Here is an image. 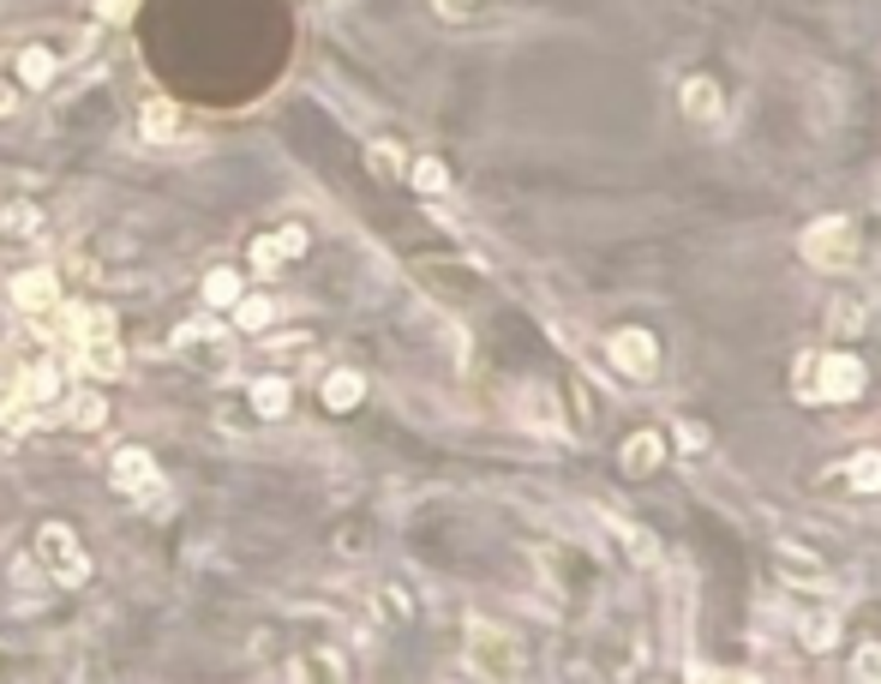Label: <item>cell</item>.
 I'll return each instance as SVG.
<instances>
[{
  "mask_svg": "<svg viewBox=\"0 0 881 684\" xmlns=\"http://www.w3.org/2000/svg\"><path fill=\"white\" fill-rule=\"evenodd\" d=\"M366 169H373V181H396V174H408V162L390 138H373V145H366Z\"/></svg>",
  "mask_w": 881,
  "mask_h": 684,
  "instance_id": "24",
  "label": "cell"
},
{
  "mask_svg": "<svg viewBox=\"0 0 881 684\" xmlns=\"http://www.w3.org/2000/svg\"><path fill=\"white\" fill-rule=\"evenodd\" d=\"M276 252H283V259H300V252H306V240H312V235H306V228L300 223H288V228H276Z\"/></svg>",
  "mask_w": 881,
  "mask_h": 684,
  "instance_id": "31",
  "label": "cell"
},
{
  "mask_svg": "<svg viewBox=\"0 0 881 684\" xmlns=\"http://www.w3.org/2000/svg\"><path fill=\"white\" fill-rule=\"evenodd\" d=\"M174 133H181V109H174L169 96H150V103L138 109V138H145V145H174Z\"/></svg>",
  "mask_w": 881,
  "mask_h": 684,
  "instance_id": "12",
  "label": "cell"
},
{
  "mask_svg": "<svg viewBox=\"0 0 881 684\" xmlns=\"http://www.w3.org/2000/svg\"><path fill=\"white\" fill-rule=\"evenodd\" d=\"M108 421V402H102V390H84L79 402H72V426H102Z\"/></svg>",
  "mask_w": 881,
  "mask_h": 684,
  "instance_id": "27",
  "label": "cell"
},
{
  "mask_svg": "<svg viewBox=\"0 0 881 684\" xmlns=\"http://www.w3.org/2000/svg\"><path fill=\"white\" fill-rule=\"evenodd\" d=\"M19 103H24V96H19V84H7V79H0V121H12V114H19Z\"/></svg>",
  "mask_w": 881,
  "mask_h": 684,
  "instance_id": "36",
  "label": "cell"
},
{
  "mask_svg": "<svg viewBox=\"0 0 881 684\" xmlns=\"http://www.w3.org/2000/svg\"><path fill=\"white\" fill-rule=\"evenodd\" d=\"M247 259H252V271H259V276H276V271H283V252H276V240L271 235H264V240H252V252H247Z\"/></svg>",
  "mask_w": 881,
  "mask_h": 684,
  "instance_id": "28",
  "label": "cell"
},
{
  "mask_svg": "<svg viewBox=\"0 0 881 684\" xmlns=\"http://www.w3.org/2000/svg\"><path fill=\"white\" fill-rule=\"evenodd\" d=\"M660 463H666V433L642 426V433L623 438V475H654Z\"/></svg>",
  "mask_w": 881,
  "mask_h": 684,
  "instance_id": "13",
  "label": "cell"
},
{
  "mask_svg": "<svg viewBox=\"0 0 881 684\" xmlns=\"http://www.w3.org/2000/svg\"><path fill=\"white\" fill-rule=\"evenodd\" d=\"M294 409V385L288 378H259V385H252V414H259V421H283V414Z\"/></svg>",
  "mask_w": 881,
  "mask_h": 684,
  "instance_id": "14",
  "label": "cell"
},
{
  "mask_svg": "<svg viewBox=\"0 0 881 684\" xmlns=\"http://www.w3.org/2000/svg\"><path fill=\"white\" fill-rule=\"evenodd\" d=\"M378 613H385L390 625H408V618H414V601H408L402 589H378Z\"/></svg>",
  "mask_w": 881,
  "mask_h": 684,
  "instance_id": "30",
  "label": "cell"
},
{
  "mask_svg": "<svg viewBox=\"0 0 881 684\" xmlns=\"http://www.w3.org/2000/svg\"><path fill=\"white\" fill-rule=\"evenodd\" d=\"M798 247H803V264H810V271L846 276L851 264H858V223L851 217H822V223L803 228Z\"/></svg>",
  "mask_w": 881,
  "mask_h": 684,
  "instance_id": "2",
  "label": "cell"
},
{
  "mask_svg": "<svg viewBox=\"0 0 881 684\" xmlns=\"http://www.w3.org/2000/svg\"><path fill=\"white\" fill-rule=\"evenodd\" d=\"M851 679H863V684H881V642H863V649L851 654Z\"/></svg>",
  "mask_w": 881,
  "mask_h": 684,
  "instance_id": "29",
  "label": "cell"
},
{
  "mask_svg": "<svg viewBox=\"0 0 881 684\" xmlns=\"http://www.w3.org/2000/svg\"><path fill=\"white\" fill-rule=\"evenodd\" d=\"M462 666L474 679H522V642L510 637V630L487 625V618H474L468 625V642H462Z\"/></svg>",
  "mask_w": 881,
  "mask_h": 684,
  "instance_id": "1",
  "label": "cell"
},
{
  "mask_svg": "<svg viewBox=\"0 0 881 684\" xmlns=\"http://www.w3.org/2000/svg\"><path fill=\"white\" fill-rule=\"evenodd\" d=\"M36 228H43V210L24 205V198H12V205L0 210V235H7V240H31Z\"/></svg>",
  "mask_w": 881,
  "mask_h": 684,
  "instance_id": "21",
  "label": "cell"
},
{
  "mask_svg": "<svg viewBox=\"0 0 881 684\" xmlns=\"http://www.w3.org/2000/svg\"><path fill=\"white\" fill-rule=\"evenodd\" d=\"M863 385H870V373H863L858 354L846 349H827L815 354V373H810V402H858Z\"/></svg>",
  "mask_w": 881,
  "mask_h": 684,
  "instance_id": "5",
  "label": "cell"
},
{
  "mask_svg": "<svg viewBox=\"0 0 881 684\" xmlns=\"http://www.w3.org/2000/svg\"><path fill=\"white\" fill-rule=\"evenodd\" d=\"M606 361L618 366L623 378H654L660 373V342H654V331H642V324H623V331L606 337Z\"/></svg>",
  "mask_w": 881,
  "mask_h": 684,
  "instance_id": "6",
  "label": "cell"
},
{
  "mask_svg": "<svg viewBox=\"0 0 881 684\" xmlns=\"http://www.w3.org/2000/svg\"><path fill=\"white\" fill-rule=\"evenodd\" d=\"M60 390V366H36V373H24V397L31 402H48Z\"/></svg>",
  "mask_w": 881,
  "mask_h": 684,
  "instance_id": "26",
  "label": "cell"
},
{
  "mask_svg": "<svg viewBox=\"0 0 881 684\" xmlns=\"http://www.w3.org/2000/svg\"><path fill=\"white\" fill-rule=\"evenodd\" d=\"M240 295H247L240 271H210V276H204V307H210V312H228Z\"/></svg>",
  "mask_w": 881,
  "mask_h": 684,
  "instance_id": "19",
  "label": "cell"
},
{
  "mask_svg": "<svg viewBox=\"0 0 881 684\" xmlns=\"http://www.w3.org/2000/svg\"><path fill=\"white\" fill-rule=\"evenodd\" d=\"M36 565H43L48 582H60V589H84V582H91V559H84V547L72 540L67 523H36Z\"/></svg>",
  "mask_w": 881,
  "mask_h": 684,
  "instance_id": "3",
  "label": "cell"
},
{
  "mask_svg": "<svg viewBox=\"0 0 881 684\" xmlns=\"http://www.w3.org/2000/svg\"><path fill=\"white\" fill-rule=\"evenodd\" d=\"M174 354H181L186 366H198V373H210V378L234 373V337H222V324H210V319L181 324V331H174Z\"/></svg>",
  "mask_w": 881,
  "mask_h": 684,
  "instance_id": "4",
  "label": "cell"
},
{
  "mask_svg": "<svg viewBox=\"0 0 881 684\" xmlns=\"http://www.w3.org/2000/svg\"><path fill=\"white\" fill-rule=\"evenodd\" d=\"M432 7H438V19H468L480 0H432Z\"/></svg>",
  "mask_w": 881,
  "mask_h": 684,
  "instance_id": "35",
  "label": "cell"
},
{
  "mask_svg": "<svg viewBox=\"0 0 881 684\" xmlns=\"http://www.w3.org/2000/svg\"><path fill=\"white\" fill-rule=\"evenodd\" d=\"M55 48H43V43H31V48H19V84H31V91H48L55 84Z\"/></svg>",
  "mask_w": 881,
  "mask_h": 684,
  "instance_id": "16",
  "label": "cell"
},
{
  "mask_svg": "<svg viewBox=\"0 0 881 684\" xmlns=\"http://www.w3.org/2000/svg\"><path fill=\"white\" fill-rule=\"evenodd\" d=\"M678 103H684V121L689 126H708V133H720V121H725V96H720V84L713 79H684V91H678Z\"/></svg>",
  "mask_w": 881,
  "mask_h": 684,
  "instance_id": "8",
  "label": "cell"
},
{
  "mask_svg": "<svg viewBox=\"0 0 881 684\" xmlns=\"http://www.w3.org/2000/svg\"><path fill=\"white\" fill-rule=\"evenodd\" d=\"M55 300H60V276L55 271H19V276H12V307L48 312Z\"/></svg>",
  "mask_w": 881,
  "mask_h": 684,
  "instance_id": "10",
  "label": "cell"
},
{
  "mask_svg": "<svg viewBox=\"0 0 881 684\" xmlns=\"http://www.w3.org/2000/svg\"><path fill=\"white\" fill-rule=\"evenodd\" d=\"M366 397V378L361 373H348V366H336V373H330L324 378V409H354V402H361Z\"/></svg>",
  "mask_w": 881,
  "mask_h": 684,
  "instance_id": "18",
  "label": "cell"
},
{
  "mask_svg": "<svg viewBox=\"0 0 881 684\" xmlns=\"http://www.w3.org/2000/svg\"><path fill=\"white\" fill-rule=\"evenodd\" d=\"M408 186H414L420 198H444L450 193V169H444L438 157H414L408 162Z\"/></svg>",
  "mask_w": 881,
  "mask_h": 684,
  "instance_id": "17",
  "label": "cell"
},
{
  "mask_svg": "<svg viewBox=\"0 0 881 684\" xmlns=\"http://www.w3.org/2000/svg\"><path fill=\"white\" fill-rule=\"evenodd\" d=\"M79 366L91 378H121L126 373V354H121V342H114V331L108 337H79Z\"/></svg>",
  "mask_w": 881,
  "mask_h": 684,
  "instance_id": "11",
  "label": "cell"
},
{
  "mask_svg": "<svg viewBox=\"0 0 881 684\" xmlns=\"http://www.w3.org/2000/svg\"><path fill=\"white\" fill-rule=\"evenodd\" d=\"M228 312H234V331L252 337V331H264V324L276 319V300H271V295H240Z\"/></svg>",
  "mask_w": 881,
  "mask_h": 684,
  "instance_id": "20",
  "label": "cell"
},
{
  "mask_svg": "<svg viewBox=\"0 0 881 684\" xmlns=\"http://www.w3.org/2000/svg\"><path fill=\"white\" fill-rule=\"evenodd\" d=\"M846 480H851V492H881V451L863 445V451L846 463Z\"/></svg>",
  "mask_w": 881,
  "mask_h": 684,
  "instance_id": "22",
  "label": "cell"
},
{
  "mask_svg": "<svg viewBox=\"0 0 881 684\" xmlns=\"http://www.w3.org/2000/svg\"><path fill=\"white\" fill-rule=\"evenodd\" d=\"M827 331H834V337H858L863 331V300H834V307H827Z\"/></svg>",
  "mask_w": 881,
  "mask_h": 684,
  "instance_id": "25",
  "label": "cell"
},
{
  "mask_svg": "<svg viewBox=\"0 0 881 684\" xmlns=\"http://www.w3.org/2000/svg\"><path fill=\"white\" fill-rule=\"evenodd\" d=\"M516 414H522V426H528V433H540V438H558L564 433V414H558V397L546 385H528L516 397Z\"/></svg>",
  "mask_w": 881,
  "mask_h": 684,
  "instance_id": "9",
  "label": "cell"
},
{
  "mask_svg": "<svg viewBox=\"0 0 881 684\" xmlns=\"http://www.w3.org/2000/svg\"><path fill=\"white\" fill-rule=\"evenodd\" d=\"M798 625H803V649L810 654H827L839 642V618L834 613H810V618H798Z\"/></svg>",
  "mask_w": 881,
  "mask_h": 684,
  "instance_id": "23",
  "label": "cell"
},
{
  "mask_svg": "<svg viewBox=\"0 0 881 684\" xmlns=\"http://www.w3.org/2000/svg\"><path fill=\"white\" fill-rule=\"evenodd\" d=\"M810 373H815V354H798V366H791V385H798L803 402H810Z\"/></svg>",
  "mask_w": 881,
  "mask_h": 684,
  "instance_id": "33",
  "label": "cell"
},
{
  "mask_svg": "<svg viewBox=\"0 0 881 684\" xmlns=\"http://www.w3.org/2000/svg\"><path fill=\"white\" fill-rule=\"evenodd\" d=\"M606 528H611V535L623 540V552H630V559L642 565V570H654V565H660V547H654V535H648V528H636L630 516H606Z\"/></svg>",
  "mask_w": 881,
  "mask_h": 684,
  "instance_id": "15",
  "label": "cell"
},
{
  "mask_svg": "<svg viewBox=\"0 0 881 684\" xmlns=\"http://www.w3.org/2000/svg\"><path fill=\"white\" fill-rule=\"evenodd\" d=\"M133 7H138V0H102L96 19H102V24H121V19H133Z\"/></svg>",
  "mask_w": 881,
  "mask_h": 684,
  "instance_id": "34",
  "label": "cell"
},
{
  "mask_svg": "<svg viewBox=\"0 0 881 684\" xmlns=\"http://www.w3.org/2000/svg\"><path fill=\"white\" fill-rule=\"evenodd\" d=\"M672 433H678V451H689V456L708 451V426H696V421H672Z\"/></svg>",
  "mask_w": 881,
  "mask_h": 684,
  "instance_id": "32",
  "label": "cell"
},
{
  "mask_svg": "<svg viewBox=\"0 0 881 684\" xmlns=\"http://www.w3.org/2000/svg\"><path fill=\"white\" fill-rule=\"evenodd\" d=\"M108 480H114V492H133V499H145L150 504V492H157V456L150 451H138V445H126V451H114V463H108Z\"/></svg>",
  "mask_w": 881,
  "mask_h": 684,
  "instance_id": "7",
  "label": "cell"
}]
</instances>
